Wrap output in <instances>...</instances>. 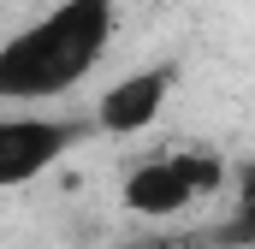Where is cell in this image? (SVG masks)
I'll return each mask as SVG.
<instances>
[{"label":"cell","instance_id":"6da1fadb","mask_svg":"<svg viewBox=\"0 0 255 249\" xmlns=\"http://www.w3.org/2000/svg\"><path fill=\"white\" fill-rule=\"evenodd\" d=\"M113 30H119V0H60L0 48V95L24 107L77 89L113 48Z\"/></svg>","mask_w":255,"mask_h":249},{"label":"cell","instance_id":"7a4b0ae2","mask_svg":"<svg viewBox=\"0 0 255 249\" xmlns=\"http://www.w3.org/2000/svg\"><path fill=\"white\" fill-rule=\"evenodd\" d=\"M226 160L214 148H172V154H148L125 172V208L136 220H172L208 190H220Z\"/></svg>","mask_w":255,"mask_h":249},{"label":"cell","instance_id":"3957f363","mask_svg":"<svg viewBox=\"0 0 255 249\" xmlns=\"http://www.w3.org/2000/svg\"><path fill=\"white\" fill-rule=\"evenodd\" d=\"M172 77H178V65L160 60V65H142V71L119 77V83H107L101 101H95V130L101 136H136V130H148L160 119L166 95H172Z\"/></svg>","mask_w":255,"mask_h":249},{"label":"cell","instance_id":"277c9868","mask_svg":"<svg viewBox=\"0 0 255 249\" xmlns=\"http://www.w3.org/2000/svg\"><path fill=\"white\" fill-rule=\"evenodd\" d=\"M83 136V124L71 119H30V113H12L0 124V184H30L36 172H48L65 148Z\"/></svg>","mask_w":255,"mask_h":249},{"label":"cell","instance_id":"5b68a950","mask_svg":"<svg viewBox=\"0 0 255 249\" xmlns=\"http://www.w3.org/2000/svg\"><path fill=\"white\" fill-rule=\"evenodd\" d=\"M220 249H255V160H244L232 172V208H226V226L214 232Z\"/></svg>","mask_w":255,"mask_h":249},{"label":"cell","instance_id":"8992f818","mask_svg":"<svg viewBox=\"0 0 255 249\" xmlns=\"http://www.w3.org/2000/svg\"><path fill=\"white\" fill-rule=\"evenodd\" d=\"M125 249H178V244H154V238H142V244H125Z\"/></svg>","mask_w":255,"mask_h":249},{"label":"cell","instance_id":"52a82bcc","mask_svg":"<svg viewBox=\"0 0 255 249\" xmlns=\"http://www.w3.org/2000/svg\"><path fill=\"white\" fill-rule=\"evenodd\" d=\"M178 249H196V244H178ZM214 249H220V244H214Z\"/></svg>","mask_w":255,"mask_h":249}]
</instances>
